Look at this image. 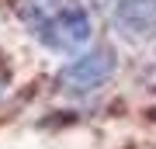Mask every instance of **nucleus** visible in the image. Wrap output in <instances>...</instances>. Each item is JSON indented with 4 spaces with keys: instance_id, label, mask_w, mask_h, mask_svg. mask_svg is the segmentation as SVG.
Masks as SVG:
<instances>
[{
    "instance_id": "obj_2",
    "label": "nucleus",
    "mask_w": 156,
    "mask_h": 149,
    "mask_svg": "<svg viewBox=\"0 0 156 149\" xmlns=\"http://www.w3.org/2000/svg\"><path fill=\"white\" fill-rule=\"evenodd\" d=\"M115 66H118L115 52L108 49V45H97V49H90V52L73 55L66 66L59 69L56 87L62 94H69V97H87V94H94L97 87H104V83L115 76Z\"/></svg>"
},
{
    "instance_id": "obj_3",
    "label": "nucleus",
    "mask_w": 156,
    "mask_h": 149,
    "mask_svg": "<svg viewBox=\"0 0 156 149\" xmlns=\"http://www.w3.org/2000/svg\"><path fill=\"white\" fill-rule=\"evenodd\" d=\"M115 24L132 42L153 38L156 35V0H118Z\"/></svg>"
},
{
    "instance_id": "obj_4",
    "label": "nucleus",
    "mask_w": 156,
    "mask_h": 149,
    "mask_svg": "<svg viewBox=\"0 0 156 149\" xmlns=\"http://www.w3.org/2000/svg\"><path fill=\"white\" fill-rule=\"evenodd\" d=\"M0 94H4V83H0Z\"/></svg>"
},
{
    "instance_id": "obj_1",
    "label": "nucleus",
    "mask_w": 156,
    "mask_h": 149,
    "mask_svg": "<svg viewBox=\"0 0 156 149\" xmlns=\"http://www.w3.org/2000/svg\"><path fill=\"white\" fill-rule=\"evenodd\" d=\"M21 17L28 31L52 52L73 55L90 42V14L80 0H28Z\"/></svg>"
}]
</instances>
